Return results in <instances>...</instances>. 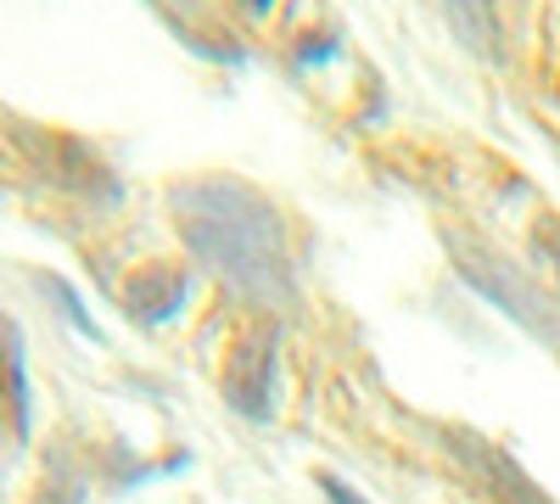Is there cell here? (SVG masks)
Instances as JSON below:
<instances>
[{"instance_id":"6da1fadb","label":"cell","mask_w":560,"mask_h":504,"mask_svg":"<svg viewBox=\"0 0 560 504\" xmlns=\"http://www.w3.org/2000/svg\"><path fill=\"white\" fill-rule=\"evenodd\" d=\"M168 219L208 274L247 297L258 314L298 308V263L280 208L236 174H197L168 186Z\"/></svg>"},{"instance_id":"7a4b0ae2","label":"cell","mask_w":560,"mask_h":504,"mask_svg":"<svg viewBox=\"0 0 560 504\" xmlns=\"http://www.w3.org/2000/svg\"><path fill=\"white\" fill-rule=\"evenodd\" d=\"M275 348H280V331L275 319L258 314L247 326L230 337L224 348V403L247 421H269V398H275Z\"/></svg>"},{"instance_id":"3957f363","label":"cell","mask_w":560,"mask_h":504,"mask_svg":"<svg viewBox=\"0 0 560 504\" xmlns=\"http://www.w3.org/2000/svg\"><path fill=\"white\" fill-rule=\"evenodd\" d=\"M185 297H191V274H185L179 263H140L129 281H124V314L140 319V326H163V319H174L185 308Z\"/></svg>"},{"instance_id":"277c9868","label":"cell","mask_w":560,"mask_h":504,"mask_svg":"<svg viewBox=\"0 0 560 504\" xmlns=\"http://www.w3.org/2000/svg\"><path fill=\"white\" fill-rule=\"evenodd\" d=\"M34 426V398H28V353L12 314H0V432L12 443H28Z\"/></svg>"},{"instance_id":"5b68a950","label":"cell","mask_w":560,"mask_h":504,"mask_svg":"<svg viewBox=\"0 0 560 504\" xmlns=\"http://www.w3.org/2000/svg\"><path fill=\"white\" fill-rule=\"evenodd\" d=\"M454 454H465V466L488 482V493H493L499 504H549V499L538 493V482L522 477V466L510 460V454H499V448H488V443H477V437H454Z\"/></svg>"},{"instance_id":"8992f818","label":"cell","mask_w":560,"mask_h":504,"mask_svg":"<svg viewBox=\"0 0 560 504\" xmlns=\"http://www.w3.org/2000/svg\"><path fill=\"white\" fill-rule=\"evenodd\" d=\"M28 504H84V477H79V466L68 460V454H57V460L39 471Z\"/></svg>"},{"instance_id":"52a82bcc","label":"cell","mask_w":560,"mask_h":504,"mask_svg":"<svg viewBox=\"0 0 560 504\" xmlns=\"http://www.w3.org/2000/svg\"><path fill=\"white\" fill-rule=\"evenodd\" d=\"M448 12H454L459 39H471L477 51H493V7L488 0H448Z\"/></svg>"},{"instance_id":"ba28073f","label":"cell","mask_w":560,"mask_h":504,"mask_svg":"<svg viewBox=\"0 0 560 504\" xmlns=\"http://www.w3.org/2000/svg\"><path fill=\"white\" fill-rule=\"evenodd\" d=\"M319 488H325V499H331V504H370V499H359L342 477H331V471H319Z\"/></svg>"},{"instance_id":"9c48e42d","label":"cell","mask_w":560,"mask_h":504,"mask_svg":"<svg viewBox=\"0 0 560 504\" xmlns=\"http://www.w3.org/2000/svg\"><path fill=\"white\" fill-rule=\"evenodd\" d=\"M242 7H253V12H264V7H269V0H242Z\"/></svg>"}]
</instances>
